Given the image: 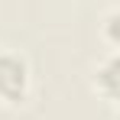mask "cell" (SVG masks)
<instances>
[{
    "mask_svg": "<svg viewBox=\"0 0 120 120\" xmlns=\"http://www.w3.org/2000/svg\"><path fill=\"white\" fill-rule=\"evenodd\" d=\"M29 94V65L16 52H0V98L7 104H20Z\"/></svg>",
    "mask_w": 120,
    "mask_h": 120,
    "instance_id": "cell-1",
    "label": "cell"
},
{
    "mask_svg": "<svg viewBox=\"0 0 120 120\" xmlns=\"http://www.w3.org/2000/svg\"><path fill=\"white\" fill-rule=\"evenodd\" d=\"M94 88H98L107 101L120 104V49L110 52V55L98 65V71H94Z\"/></svg>",
    "mask_w": 120,
    "mask_h": 120,
    "instance_id": "cell-2",
    "label": "cell"
},
{
    "mask_svg": "<svg viewBox=\"0 0 120 120\" xmlns=\"http://www.w3.org/2000/svg\"><path fill=\"white\" fill-rule=\"evenodd\" d=\"M101 33H104V39L110 42V45H117V49H120V10H110V13L104 16Z\"/></svg>",
    "mask_w": 120,
    "mask_h": 120,
    "instance_id": "cell-3",
    "label": "cell"
},
{
    "mask_svg": "<svg viewBox=\"0 0 120 120\" xmlns=\"http://www.w3.org/2000/svg\"><path fill=\"white\" fill-rule=\"evenodd\" d=\"M117 120H120V114H117Z\"/></svg>",
    "mask_w": 120,
    "mask_h": 120,
    "instance_id": "cell-4",
    "label": "cell"
}]
</instances>
